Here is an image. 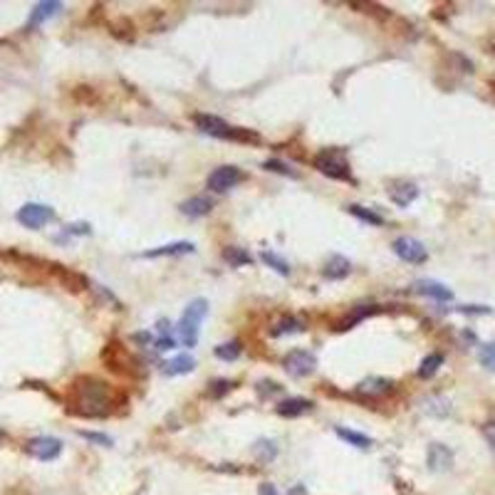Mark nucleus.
<instances>
[{
  "instance_id": "nucleus-25",
  "label": "nucleus",
  "mask_w": 495,
  "mask_h": 495,
  "mask_svg": "<svg viewBox=\"0 0 495 495\" xmlns=\"http://www.w3.org/2000/svg\"><path fill=\"white\" fill-rule=\"evenodd\" d=\"M347 211L352 213V216H357L359 221H364V223H371V225H382L384 218L379 216V213L374 211H366L364 206H357V203H352V206H347Z\"/></svg>"
},
{
  "instance_id": "nucleus-8",
  "label": "nucleus",
  "mask_w": 495,
  "mask_h": 495,
  "mask_svg": "<svg viewBox=\"0 0 495 495\" xmlns=\"http://www.w3.org/2000/svg\"><path fill=\"white\" fill-rule=\"evenodd\" d=\"M18 223H23L25 228H42L45 223L55 218V211L50 206H42V203H25L23 208L18 211Z\"/></svg>"
},
{
  "instance_id": "nucleus-3",
  "label": "nucleus",
  "mask_w": 495,
  "mask_h": 495,
  "mask_svg": "<svg viewBox=\"0 0 495 495\" xmlns=\"http://www.w3.org/2000/svg\"><path fill=\"white\" fill-rule=\"evenodd\" d=\"M206 315H208V302L203 300V297L191 300L189 307L183 310L181 319H178V332H181V342L186 344V347H196L200 322L206 319Z\"/></svg>"
},
{
  "instance_id": "nucleus-5",
  "label": "nucleus",
  "mask_w": 495,
  "mask_h": 495,
  "mask_svg": "<svg viewBox=\"0 0 495 495\" xmlns=\"http://www.w3.org/2000/svg\"><path fill=\"white\" fill-rule=\"evenodd\" d=\"M391 250H394L396 258H401L404 263H411V265H424L429 260V250L421 241L411 236H401L391 243Z\"/></svg>"
},
{
  "instance_id": "nucleus-30",
  "label": "nucleus",
  "mask_w": 495,
  "mask_h": 495,
  "mask_svg": "<svg viewBox=\"0 0 495 495\" xmlns=\"http://www.w3.org/2000/svg\"><path fill=\"white\" fill-rule=\"evenodd\" d=\"M263 166H265L268 171H277V174H285V176L297 178V171H292V169H290L288 164H283V161H277V159H268Z\"/></svg>"
},
{
  "instance_id": "nucleus-2",
  "label": "nucleus",
  "mask_w": 495,
  "mask_h": 495,
  "mask_svg": "<svg viewBox=\"0 0 495 495\" xmlns=\"http://www.w3.org/2000/svg\"><path fill=\"white\" fill-rule=\"evenodd\" d=\"M196 127H198L203 134H211L216 136V139H225V142H243V144H258L260 136L255 134V131L250 129H241V127H230V124H225L221 117H216V114H196L194 117Z\"/></svg>"
},
{
  "instance_id": "nucleus-33",
  "label": "nucleus",
  "mask_w": 495,
  "mask_h": 495,
  "mask_svg": "<svg viewBox=\"0 0 495 495\" xmlns=\"http://www.w3.org/2000/svg\"><path fill=\"white\" fill-rule=\"evenodd\" d=\"M174 347H176V339H174L171 335H161L159 342H156V349H159V352H169V349H174Z\"/></svg>"
},
{
  "instance_id": "nucleus-12",
  "label": "nucleus",
  "mask_w": 495,
  "mask_h": 495,
  "mask_svg": "<svg viewBox=\"0 0 495 495\" xmlns=\"http://www.w3.org/2000/svg\"><path fill=\"white\" fill-rule=\"evenodd\" d=\"M413 290L419 292V295H426L431 300L436 302H451L454 300V292L446 288L443 283H436V280H419V283L413 285Z\"/></svg>"
},
{
  "instance_id": "nucleus-1",
  "label": "nucleus",
  "mask_w": 495,
  "mask_h": 495,
  "mask_svg": "<svg viewBox=\"0 0 495 495\" xmlns=\"http://www.w3.org/2000/svg\"><path fill=\"white\" fill-rule=\"evenodd\" d=\"M70 411L84 419H102L112 413V389L97 377H80L75 379L70 389Z\"/></svg>"
},
{
  "instance_id": "nucleus-20",
  "label": "nucleus",
  "mask_w": 495,
  "mask_h": 495,
  "mask_svg": "<svg viewBox=\"0 0 495 495\" xmlns=\"http://www.w3.org/2000/svg\"><path fill=\"white\" fill-rule=\"evenodd\" d=\"M335 433H337V436H339V438H342L344 443H349V446H354V448H362V451H366V448H371V443H374L369 436H364V433H359V431L342 429V426H337Z\"/></svg>"
},
{
  "instance_id": "nucleus-4",
  "label": "nucleus",
  "mask_w": 495,
  "mask_h": 495,
  "mask_svg": "<svg viewBox=\"0 0 495 495\" xmlns=\"http://www.w3.org/2000/svg\"><path fill=\"white\" fill-rule=\"evenodd\" d=\"M315 169L324 176L335 178V181H349L354 183L352 178V169H349L347 159H344L342 151H337V149H327V151H319L317 156L312 159Z\"/></svg>"
},
{
  "instance_id": "nucleus-26",
  "label": "nucleus",
  "mask_w": 495,
  "mask_h": 495,
  "mask_svg": "<svg viewBox=\"0 0 495 495\" xmlns=\"http://www.w3.org/2000/svg\"><path fill=\"white\" fill-rule=\"evenodd\" d=\"M238 354H241V342H225L216 347V357L223 362H233L238 359Z\"/></svg>"
},
{
  "instance_id": "nucleus-32",
  "label": "nucleus",
  "mask_w": 495,
  "mask_h": 495,
  "mask_svg": "<svg viewBox=\"0 0 495 495\" xmlns=\"http://www.w3.org/2000/svg\"><path fill=\"white\" fill-rule=\"evenodd\" d=\"M89 225L87 223H75V225H65V236H87L89 233Z\"/></svg>"
},
{
  "instance_id": "nucleus-10",
  "label": "nucleus",
  "mask_w": 495,
  "mask_h": 495,
  "mask_svg": "<svg viewBox=\"0 0 495 495\" xmlns=\"http://www.w3.org/2000/svg\"><path fill=\"white\" fill-rule=\"evenodd\" d=\"M426 463L433 473H443L454 466V451L443 443H431L429 454H426Z\"/></svg>"
},
{
  "instance_id": "nucleus-35",
  "label": "nucleus",
  "mask_w": 495,
  "mask_h": 495,
  "mask_svg": "<svg viewBox=\"0 0 495 495\" xmlns=\"http://www.w3.org/2000/svg\"><path fill=\"white\" fill-rule=\"evenodd\" d=\"M258 493H260V495H280V493H277V488H275V485H272V483H263V485H260V488H258Z\"/></svg>"
},
{
  "instance_id": "nucleus-13",
  "label": "nucleus",
  "mask_w": 495,
  "mask_h": 495,
  "mask_svg": "<svg viewBox=\"0 0 495 495\" xmlns=\"http://www.w3.org/2000/svg\"><path fill=\"white\" fill-rule=\"evenodd\" d=\"M275 411L285 419H295V416H302V413L312 411V401L310 399H302V396H292V399H285L280 401L275 407Z\"/></svg>"
},
{
  "instance_id": "nucleus-31",
  "label": "nucleus",
  "mask_w": 495,
  "mask_h": 495,
  "mask_svg": "<svg viewBox=\"0 0 495 495\" xmlns=\"http://www.w3.org/2000/svg\"><path fill=\"white\" fill-rule=\"evenodd\" d=\"M483 438H485L490 454H493V458H495V421H488V424L483 426Z\"/></svg>"
},
{
  "instance_id": "nucleus-29",
  "label": "nucleus",
  "mask_w": 495,
  "mask_h": 495,
  "mask_svg": "<svg viewBox=\"0 0 495 495\" xmlns=\"http://www.w3.org/2000/svg\"><path fill=\"white\" fill-rule=\"evenodd\" d=\"M80 436L84 438V441H89V443H97V446H104V448H109V446H114V441L106 433H97V431H80Z\"/></svg>"
},
{
  "instance_id": "nucleus-11",
  "label": "nucleus",
  "mask_w": 495,
  "mask_h": 495,
  "mask_svg": "<svg viewBox=\"0 0 495 495\" xmlns=\"http://www.w3.org/2000/svg\"><path fill=\"white\" fill-rule=\"evenodd\" d=\"M386 194L399 208H409V203H413L416 196H419V186L411 181H391Z\"/></svg>"
},
{
  "instance_id": "nucleus-37",
  "label": "nucleus",
  "mask_w": 495,
  "mask_h": 495,
  "mask_svg": "<svg viewBox=\"0 0 495 495\" xmlns=\"http://www.w3.org/2000/svg\"><path fill=\"white\" fill-rule=\"evenodd\" d=\"M490 53H493V55H495V42H490Z\"/></svg>"
},
{
  "instance_id": "nucleus-28",
  "label": "nucleus",
  "mask_w": 495,
  "mask_h": 495,
  "mask_svg": "<svg viewBox=\"0 0 495 495\" xmlns=\"http://www.w3.org/2000/svg\"><path fill=\"white\" fill-rule=\"evenodd\" d=\"M478 359H480V364H483L485 369L495 371V342L483 344L480 352H478Z\"/></svg>"
},
{
  "instance_id": "nucleus-24",
  "label": "nucleus",
  "mask_w": 495,
  "mask_h": 495,
  "mask_svg": "<svg viewBox=\"0 0 495 495\" xmlns=\"http://www.w3.org/2000/svg\"><path fill=\"white\" fill-rule=\"evenodd\" d=\"M253 451L263 463H270V460L277 456V446L272 441H268V438H260V441L253 446Z\"/></svg>"
},
{
  "instance_id": "nucleus-6",
  "label": "nucleus",
  "mask_w": 495,
  "mask_h": 495,
  "mask_svg": "<svg viewBox=\"0 0 495 495\" xmlns=\"http://www.w3.org/2000/svg\"><path fill=\"white\" fill-rule=\"evenodd\" d=\"M283 366L288 371L290 377H307V374H312L315 366H317V357L312 352H307V349H292L290 354H285Z\"/></svg>"
},
{
  "instance_id": "nucleus-16",
  "label": "nucleus",
  "mask_w": 495,
  "mask_h": 495,
  "mask_svg": "<svg viewBox=\"0 0 495 495\" xmlns=\"http://www.w3.org/2000/svg\"><path fill=\"white\" fill-rule=\"evenodd\" d=\"M62 10V3H57V0H45V3H37L35 8H32V12H30V20H28V28H37V25H42L48 18H53V15H57V12Z\"/></svg>"
},
{
  "instance_id": "nucleus-21",
  "label": "nucleus",
  "mask_w": 495,
  "mask_h": 495,
  "mask_svg": "<svg viewBox=\"0 0 495 495\" xmlns=\"http://www.w3.org/2000/svg\"><path fill=\"white\" fill-rule=\"evenodd\" d=\"M223 260L225 263H230V268H243V265H250L253 263V255L245 253L243 248H225L223 250Z\"/></svg>"
},
{
  "instance_id": "nucleus-7",
  "label": "nucleus",
  "mask_w": 495,
  "mask_h": 495,
  "mask_svg": "<svg viewBox=\"0 0 495 495\" xmlns=\"http://www.w3.org/2000/svg\"><path fill=\"white\" fill-rule=\"evenodd\" d=\"M243 178L245 176H243V171L238 166H218V169L208 176V189H211L213 194H225V191L236 189Z\"/></svg>"
},
{
  "instance_id": "nucleus-22",
  "label": "nucleus",
  "mask_w": 495,
  "mask_h": 495,
  "mask_svg": "<svg viewBox=\"0 0 495 495\" xmlns=\"http://www.w3.org/2000/svg\"><path fill=\"white\" fill-rule=\"evenodd\" d=\"M441 364H443V354H438V352L429 354V357H426V359L421 362V366H419V377L421 379L433 377V374L441 369Z\"/></svg>"
},
{
  "instance_id": "nucleus-23",
  "label": "nucleus",
  "mask_w": 495,
  "mask_h": 495,
  "mask_svg": "<svg viewBox=\"0 0 495 495\" xmlns=\"http://www.w3.org/2000/svg\"><path fill=\"white\" fill-rule=\"evenodd\" d=\"M260 260L265 263V265H270L275 272H280V275H290V265H288V260L285 258H280L277 253H272V250H263L260 253Z\"/></svg>"
},
{
  "instance_id": "nucleus-15",
  "label": "nucleus",
  "mask_w": 495,
  "mask_h": 495,
  "mask_svg": "<svg viewBox=\"0 0 495 495\" xmlns=\"http://www.w3.org/2000/svg\"><path fill=\"white\" fill-rule=\"evenodd\" d=\"M391 386L394 384L389 382V379H382V377H369L364 379V382L357 386V394L362 396H369V399H374V396H386L391 391Z\"/></svg>"
},
{
  "instance_id": "nucleus-36",
  "label": "nucleus",
  "mask_w": 495,
  "mask_h": 495,
  "mask_svg": "<svg viewBox=\"0 0 495 495\" xmlns=\"http://www.w3.org/2000/svg\"><path fill=\"white\" fill-rule=\"evenodd\" d=\"M3 438H6V431H3V429H0V441H3Z\"/></svg>"
},
{
  "instance_id": "nucleus-14",
  "label": "nucleus",
  "mask_w": 495,
  "mask_h": 495,
  "mask_svg": "<svg viewBox=\"0 0 495 495\" xmlns=\"http://www.w3.org/2000/svg\"><path fill=\"white\" fill-rule=\"evenodd\" d=\"M352 272V263H349L344 255H330V260L324 263L322 275L327 280H344V277Z\"/></svg>"
},
{
  "instance_id": "nucleus-34",
  "label": "nucleus",
  "mask_w": 495,
  "mask_h": 495,
  "mask_svg": "<svg viewBox=\"0 0 495 495\" xmlns=\"http://www.w3.org/2000/svg\"><path fill=\"white\" fill-rule=\"evenodd\" d=\"M213 386H218V389H213L211 394H213V396H221V394H225V391H228L230 386H233V384L225 382V379H221V382H216V384H213Z\"/></svg>"
},
{
  "instance_id": "nucleus-27",
  "label": "nucleus",
  "mask_w": 495,
  "mask_h": 495,
  "mask_svg": "<svg viewBox=\"0 0 495 495\" xmlns=\"http://www.w3.org/2000/svg\"><path fill=\"white\" fill-rule=\"evenodd\" d=\"M302 324L297 322L295 317H285L275 324V330H272V337H280V335H288V332H300Z\"/></svg>"
},
{
  "instance_id": "nucleus-9",
  "label": "nucleus",
  "mask_w": 495,
  "mask_h": 495,
  "mask_svg": "<svg viewBox=\"0 0 495 495\" xmlns=\"http://www.w3.org/2000/svg\"><path fill=\"white\" fill-rule=\"evenodd\" d=\"M28 454L37 460H55L59 454H62V441L55 436H37V438H30L28 441Z\"/></svg>"
},
{
  "instance_id": "nucleus-17",
  "label": "nucleus",
  "mask_w": 495,
  "mask_h": 495,
  "mask_svg": "<svg viewBox=\"0 0 495 495\" xmlns=\"http://www.w3.org/2000/svg\"><path fill=\"white\" fill-rule=\"evenodd\" d=\"M178 208H181V213H183V216H189V218H200V216L211 213L213 200L208 198V196H194V198L183 200Z\"/></svg>"
},
{
  "instance_id": "nucleus-19",
  "label": "nucleus",
  "mask_w": 495,
  "mask_h": 495,
  "mask_svg": "<svg viewBox=\"0 0 495 495\" xmlns=\"http://www.w3.org/2000/svg\"><path fill=\"white\" fill-rule=\"evenodd\" d=\"M196 369V359L191 354H178L174 357L171 362H166L164 364V374L166 377H178V374H189V371Z\"/></svg>"
},
{
  "instance_id": "nucleus-18",
  "label": "nucleus",
  "mask_w": 495,
  "mask_h": 495,
  "mask_svg": "<svg viewBox=\"0 0 495 495\" xmlns=\"http://www.w3.org/2000/svg\"><path fill=\"white\" fill-rule=\"evenodd\" d=\"M196 245L189 241H178V243H169V245H161V248H151L147 253H142V258H164V255H186V253H194Z\"/></svg>"
}]
</instances>
